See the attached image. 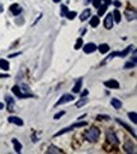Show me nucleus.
Returning a JSON list of instances; mask_svg holds the SVG:
<instances>
[{
    "label": "nucleus",
    "mask_w": 137,
    "mask_h": 154,
    "mask_svg": "<svg viewBox=\"0 0 137 154\" xmlns=\"http://www.w3.org/2000/svg\"><path fill=\"white\" fill-rule=\"evenodd\" d=\"M85 116H86V115H85V114H84V115H81V116H79V118H78V119H79V120H80V119H83V118H85Z\"/></svg>",
    "instance_id": "obj_42"
},
{
    "label": "nucleus",
    "mask_w": 137,
    "mask_h": 154,
    "mask_svg": "<svg viewBox=\"0 0 137 154\" xmlns=\"http://www.w3.org/2000/svg\"><path fill=\"white\" fill-rule=\"evenodd\" d=\"M83 51H84V53H86V54L93 53V52L97 51V46H95L93 42L86 43V44H83Z\"/></svg>",
    "instance_id": "obj_5"
},
{
    "label": "nucleus",
    "mask_w": 137,
    "mask_h": 154,
    "mask_svg": "<svg viewBox=\"0 0 137 154\" xmlns=\"http://www.w3.org/2000/svg\"><path fill=\"white\" fill-rule=\"evenodd\" d=\"M11 91H13V94L15 95L17 97L19 98H27V97H33V95L29 94V92H23L22 89H20L19 86H13V89H11Z\"/></svg>",
    "instance_id": "obj_2"
},
{
    "label": "nucleus",
    "mask_w": 137,
    "mask_h": 154,
    "mask_svg": "<svg viewBox=\"0 0 137 154\" xmlns=\"http://www.w3.org/2000/svg\"><path fill=\"white\" fill-rule=\"evenodd\" d=\"M132 49H133V47H132V46H128V47H127L126 49H124V51H122V52H118V56H119V57H122V58H123V57H126L127 54L130 53L131 51H132Z\"/></svg>",
    "instance_id": "obj_21"
},
{
    "label": "nucleus",
    "mask_w": 137,
    "mask_h": 154,
    "mask_svg": "<svg viewBox=\"0 0 137 154\" xmlns=\"http://www.w3.org/2000/svg\"><path fill=\"white\" fill-rule=\"evenodd\" d=\"M107 8H108V5H106V4H102L100 7L98 8V17H102L104 13L107 11Z\"/></svg>",
    "instance_id": "obj_24"
},
{
    "label": "nucleus",
    "mask_w": 137,
    "mask_h": 154,
    "mask_svg": "<svg viewBox=\"0 0 137 154\" xmlns=\"http://www.w3.org/2000/svg\"><path fill=\"white\" fill-rule=\"evenodd\" d=\"M97 49L100 52V53H107V52H109L110 47L107 44V43H102V44H99L98 47H97Z\"/></svg>",
    "instance_id": "obj_17"
},
{
    "label": "nucleus",
    "mask_w": 137,
    "mask_h": 154,
    "mask_svg": "<svg viewBox=\"0 0 137 154\" xmlns=\"http://www.w3.org/2000/svg\"><path fill=\"white\" fill-rule=\"evenodd\" d=\"M136 66V62H133V61H130V62H127L126 65L123 66L124 69H130V68H133Z\"/></svg>",
    "instance_id": "obj_28"
},
{
    "label": "nucleus",
    "mask_w": 137,
    "mask_h": 154,
    "mask_svg": "<svg viewBox=\"0 0 137 154\" xmlns=\"http://www.w3.org/2000/svg\"><path fill=\"white\" fill-rule=\"evenodd\" d=\"M71 128H70V126H67V128H63V129L62 130H60V132H57L56 133V134H55L53 136H55V138H56V136H60V135H63V134H66V133H69V132H71Z\"/></svg>",
    "instance_id": "obj_23"
},
{
    "label": "nucleus",
    "mask_w": 137,
    "mask_h": 154,
    "mask_svg": "<svg viewBox=\"0 0 137 154\" xmlns=\"http://www.w3.org/2000/svg\"><path fill=\"white\" fill-rule=\"evenodd\" d=\"M99 22H100V19H99V17H98V15L92 17V18H90V27L97 28L98 25H99Z\"/></svg>",
    "instance_id": "obj_18"
},
{
    "label": "nucleus",
    "mask_w": 137,
    "mask_h": 154,
    "mask_svg": "<svg viewBox=\"0 0 137 154\" xmlns=\"http://www.w3.org/2000/svg\"><path fill=\"white\" fill-rule=\"evenodd\" d=\"M128 118L132 120V123L133 124H136L137 123V115H136V112L135 111H132V112H128Z\"/></svg>",
    "instance_id": "obj_27"
},
{
    "label": "nucleus",
    "mask_w": 137,
    "mask_h": 154,
    "mask_svg": "<svg viewBox=\"0 0 137 154\" xmlns=\"http://www.w3.org/2000/svg\"><path fill=\"white\" fill-rule=\"evenodd\" d=\"M11 143H13V147H14V152H15V153H20V152H22V144L18 141V139L13 138V139H11Z\"/></svg>",
    "instance_id": "obj_14"
},
{
    "label": "nucleus",
    "mask_w": 137,
    "mask_h": 154,
    "mask_svg": "<svg viewBox=\"0 0 137 154\" xmlns=\"http://www.w3.org/2000/svg\"><path fill=\"white\" fill-rule=\"evenodd\" d=\"M63 115H65V111H60V112H57V114H55L53 119H55V120H59V119H60V118H62Z\"/></svg>",
    "instance_id": "obj_31"
},
{
    "label": "nucleus",
    "mask_w": 137,
    "mask_h": 154,
    "mask_svg": "<svg viewBox=\"0 0 137 154\" xmlns=\"http://www.w3.org/2000/svg\"><path fill=\"white\" fill-rule=\"evenodd\" d=\"M90 15H92V10H90V9H85L83 13L80 14V20H81V22H85L88 18H90Z\"/></svg>",
    "instance_id": "obj_16"
},
{
    "label": "nucleus",
    "mask_w": 137,
    "mask_h": 154,
    "mask_svg": "<svg viewBox=\"0 0 137 154\" xmlns=\"http://www.w3.org/2000/svg\"><path fill=\"white\" fill-rule=\"evenodd\" d=\"M8 77H9L8 73H0V78H8Z\"/></svg>",
    "instance_id": "obj_38"
},
{
    "label": "nucleus",
    "mask_w": 137,
    "mask_h": 154,
    "mask_svg": "<svg viewBox=\"0 0 137 154\" xmlns=\"http://www.w3.org/2000/svg\"><path fill=\"white\" fill-rule=\"evenodd\" d=\"M1 109H4V104L0 102V110H1Z\"/></svg>",
    "instance_id": "obj_41"
},
{
    "label": "nucleus",
    "mask_w": 137,
    "mask_h": 154,
    "mask_svg": "<svg viewBox=\"0 0 137 154\" xmlns=\"http://www.w3.org/2000/svg\"><path fill=\"white\" fill-rule=\"evenodd\" d=\"M83 44H84V40H83V38H78V40H76V43H75V46H74V48L75 49H80L81 47H83Z\"/></svg>",
    "instance_id": "obj_25"
},
{
    "label": "nucleus",
    "mask_w": 137,
    "mask_h": 154,
    "mask_svg": "<svg viewBox=\"0 0 137 154\" xmlns=\"http://www.w3.org/2000/svg\"><path fill=\"white\" fill-rule=\"evenodd\" d=\"M81 86H83V78H78L74 87H72V92L74 94H79L81 91Z\"/></svg>",
    "instance_id": "obj_12"
},
{
    "label": "nucleus",
    "mask_w": 137,
    "mask_h": 154,
    "mask_svg": "<svg viewBox=\"0 0 137 154\" xmlns=\"http://www.w3.org/2000/svg\"><path fill=\"white\" fill-rule=\"evenodd\" d=\"M88 1H89V0H88Z\"/></svg>",
    "instance_id": "obj_44"
},
{
    "label": "nucleus",
    "mask_w": 137,
    "mask_h": 154,
    "mask_svg": "<svg viewBox=\"0 0 137 154\" xmlns=\"http://www.w3.org/2000/svg\"><path fill=\"white\" fill-rule=\"evenodd\" d=\"M123 149H124V152H126V153H132V154L136 153V147H135V144H133L131 140H127L126 143H124Z\"/></svg>",
    "instance_id": "obj_6"
},
{
    "label": "nucleus",
    "mask_w": 137,
    "mask_h": 154,
    "mask_svg": "<svg viewBox=\"0 0 137 154\" xmlns=\"http://www.w3.org/2000/svg\"><path fill=\"white\" fill-rule=\"evenodd\" d=\"M118 56V52H112V53L109 54L107 58H106V61H109V59H112V58H114V57H117Z\"/></svg>",
    "instance_id": "obj_33"
},
{
    "label": "nucleus",
    "mask_w": 137,
    "mask_h": 154,
    "mask_svg": "<svg viewBox=\"0 0 137 154\" xmlns=\"http://www.w3.org/2000/svg\"><path fill=\"white\" fill-rule=\"evenodd\" d=\"M104 86H107L108 89H113V90H118L119 89V82L117 80H108L104 82Z\"/></svg>",
    "instance_id": "obj_7"
},
{
    "label": "nucleus",
    "mask_w": 137,
    "mask_h": 154,
    "mask_svg": "<svg viewBox=\"0 0 137 154\" xmlns=\"http://www.w3.org/2000/svg\"><path fill=\"white\" fill-rule=\"evenodd\" d=\"M75 100V97H74V95H71V94H63L62 96H61V98L59 101H57L56 104H55V106H60V105H63V104H67V102H71V101H74Z\"/></svg>",
    "instance_id": "obj_3"
},
{
    "label": "nucleus",
    "mask_w": 137,
    "mask_h": 154,
    "mask_svg": "<svg viewBox=\"0 0 137 154\" xmlns=\"http://www.w3.org/2000/svg\"><path fill=\"white\" fill-rule=\"evenodd\" d=\"M9 10H10V13L13 14V15H19L20 13H22V7H20L19 4H13V5H10L9 7Z\"/></svg>",
    "instance_id": "obj_11"
},
{
    "label": "nucleus",
    "mask_w": 137,
    "mask_h": 154,
    "mask_svg": "<svg viewBox=\"0 0 137 154\" xmlns=\"http://www.w3.org/2000/svg\"><path fill=\"white\" fill-rule=\"evenodd\" d=\"M93 5L94 8H99L102 5V0H93Z\"/></svg>",
    "instance_id": "obj_34"
},
{
    "label": "nucleus",
    "mask_w": 137,
    "mask_h": 154,
    "mask_svg": "<svg viewBox=\"0 0 137 154\" xmlns=\"http://www.w3.org/2000/svg\"><path fill=\"white\" fill-rule=\"evenodd\" d=\"M88 94H89V91H88V90H84V91L81 92V95H80V96H81V97H85Z\"/></svg>",
    "instance_id": "obj_36"
},
{
    "label": "nucleus",
    "mask_w": 137,
    "mask_h": 154,
    "mask_svg": "<svg viewBox=\"0 0 137 154\" xmlns=\"http://www.w3.org/2000/svg\"><path fill=\"white\" fill-rule=\"evenodd\" d=\"M112 4L114 5V7H117V8L121 7V1H118V0H116V1H112Z\"/></svg>",
    "instance_id": "obj_35"
},
{
    "label": "nucleus",
    "mask_w": 137,
    "mask_h": 154,
    "mask_svg": "<svg viewBox=\"0 0 137 154\" xmlns=\"http://www.w3.org/2000/svg\"><path fill=\"white\" fill-rule=\"evenodd\" d=\"M102 1H104V4H106V5L112 4V0H102Z\"/></svg>",
    "instance_id": "obj_39"
},
{
    "label": "nucleus",
    "mask_w": 137,
    "mask_h": 154,
    "mask_svg": "<svg viewBox=\"0 0 137 154\" xmlns=\"http://www.w3.org/2000/svg\"><path fill=\"white\" fill-rule=\"evenodd\" d=\"M20 54V52H17V53H13V54H9V57L8 58H13V57H18Z\"/></svg>",
    "instance_id": "obj_37"
},
{
    "label": "nucleus",
    "mask_w": 137,
    "mask_h": 154,
    "mask_svg": "<svg viewBox=\"0 0 137 154\" xmlns=\"http://www.w3.org/2000/svg\"><path fill=\"white\" fill-rule=\"evenodd\" d=\"M53 3H60V0H53Z\"/></svg>",
    "instance_id": "obj_43"
},
{
    "label": "nucleus",
    "mask_w": 137,
    "mask_h": 154,
    "mask_svg": "<svg viewBox=\"0 0 137 154\" xmlns=\"http://www.w3.org/2000/svg\"><path fill=\"white\" fill-rule=\"evenodd\" d=\"M109 116H107V115H98L97 116V120H99V121H100V120H109Z\"/></svg>",
    "instance_id": "obj_32"
},
{
    "label": "nucleus",
    "mask_w": 137,
    "mask_h": 154,
    "mask_svg": "<svg viewBox=\"0 0 137 154\" xmlns=\"http://www.w3.org/2000/svg\"><path fill=\"white\" fill-rule=\"evenodd\" d=\"M78 15V13H76V11H67V13H66V18H67L69 20H72V19H74L75 18V17H76Z\"/></svg>",
    "instance_id": "obj_26"
},
{
    "label": "nucleus",
    "mask_w": 137,
    "mask_h": 154,
    "mask_svg": "<svg viewBox=\"0 0 137 154\" xmlns=\"http://www.w3.org/2000/svg\"><path fill=\"white\" fill-rule=\"evenodd\" d=\"M104 27H106V29H112L113 28V15H112V13L107 14L106 19H104Z\"/></svg>",
    "instance_id": "obj_9"
},
{
    "label": "nucleus",
    "mask_w": 137,
    "mask_h": 154,
    "mask_svg": "<svg viewBox=\"0 0 137 154\" xmlns=\"http://www.w3.org/2000/svg\"><path fill=\"white\" fill-rule=\"evenodd\" d=\"M4 11V8H3V5H0V13H3Z\"/></svg>",
    "instance_id": "obj_40"
},
{
    "label": "nucleus",
    "mask_w": 137,
    "mask_h": 154,
    "mask_svg": "<svg viewBox=\"0 0 137 154\" xmlns=\"http://www.w3.org/2000/svg\"><path fill=\"white\" fill-rule=\"evenodd\" d=\"M8 121H9L10 124H15V125H18V126H23V124H24V121L20 118H18V116H9V118H8Z\"/></svg>",
    "instance_id": "obj_10"
},
{
    "label": "nucleus",
    "mask_w": 137,
    "mask_h": 154,
    "mask_svg": "<svg viewBox=\"0 0 137 154\" xmlns=\"http://www.w3.org/2000/svg\"><path fill=\"white\" fill-rule=\"evenodd\" d=\"M5 101H7V104H8L7 110L8 111H10V112H13L14 111V98L10 97V96H7L5 97Z\"/></svg>",
    "instance_id": "obj_13"
},
{
    "label": "nucleus",
    "mask_w": 137,
    "mask_h": 154,
    "mask_svg": "<svg viewBox=\"0 0 137 154\" xmlns=\"http://www.w3.org/2000/svg\"><path fill=\"white\" fill-rule=\"evenodd\" d=\"M99 136H100V130H99L98 128H95V126L90 128L88 132H86V134H85L86 140L92 141V143H95V141L99 139Z\"/></svg>",
    "instance_id": "obj_1"
},
{
    "label": "nucleus",
    "mask_w": 137,
    "mask_h": 154,
    "mask_svg": "<svg viewBox=\"0 0 137 154\" xmlns=\"http://www.w3.org/2000/svg\"><path fill=\"white\" fill-rule=\"evenodd\" d=\"M116 121H117V123H118V124H119V125H121V126H123L124 129L127 130V132H130L131 134H132V136H133V138H136V133H135V130H133L132 128H131L130 125H128V124H126V123H124V121H122L121 119H116Z\"/></svg>",
    "instance_id": "obj_8"
},
{
    "label": "nucleus",
    "mask_w": 137,
    "mask_h": 154,
    "mask_svg": "<svg viewBox=\"0 0 137 154\" xmlns=\"http://www.w3.org/2000/svg\"><path fill=\"white\" fill-rule=\"evenodd\" d=\"M67 11H69V9L66 5H61V17H65Z\"/></svg>",
    "instance_id": "obj_30"
},
{
    "label": "nucleus",
    "mask_w": 137,
    "mask_h": 154,
    "mask_svg": "<svg viewBox=\"0 0 137 154\" xmlns=\"http://www.w3.org/2000/svg\"><path fill=\"white\" fill-rule=\"evenodd\" d=\"M112 15H113V22H116V23H121L122 15H121V13H119V10H118V9H116L114 11H113Z\"/></svg>",
    "instance_id": "obj_20"
},
{
    "label": "nucleus",
    "mask_w": 137,
    "mask_h": 154,
    "mask_svg": "<svg viewBox=\"0 0 137 154\" xmlns=\"http://www.w3.org/2000/svg\"><path fill=\"white\" fill-rule=\"evenodd\" d=\"M47 153H62V150L57 149L56 147H48V150H47Z\"/></svg>",
    "instance_id": "obj_29"
},
{
    "label": "nucleus",
    "mask_w": 137,
    "mask_h": 154,
    "mask_svg": "<svg viewBox=\"0 0 137 154\" xmlns=\"http://www.w3.org/2000/svg\"><path fill=\"white\" fill-rule=\"evenodd\" d=\"M0 68L4 69V71H9V68H10L9 61H7L5 58H0Z\"/></svg>",
    "instance_id": "obj_15"
},
{
    "label": "nucleus",
    "mask_w": 137,
    "mask_h": 154,
    "mask_svg": "<svg viewBox=\"0 0 137 154\" xmlns=\"http://www.w3.org/2000/svg\"><path fill=\"white\" fill-rule=\"evenodd\" d=\"M89 101V98H86V96L85 97H81V100H79V101H76V104H75V106L76 107H81V106H84L86 102Z\"/></svg>",
    "instance_id": "obj_22"
},
{
    "label": "nucleus",
    "mask_w": 137,
    "mask_h": 154,
    "mask_svg": "<svg viewBox=\"0 0 137 154\" xmlns=\"http://www.w3.org/2000/svg\"><path fill=\"white\" fill-rule=\"evenodd\" d=\"M107 140H108V143L114 144V145H117L119 143L117 135H116L114 132H112V130H108V132H107Z\"/></svg>",
    "instance_id": "obj_4"
},
{
    "label": "nucleus",
    "mask_w": 137,
    "mask_h": 154,
    "mask_svg": "<svg viewBox=\"0 0 137 154\" xmlns=\"http://www.w3.org/2000/svg\"><path fill=\"white\" fill-rule=\"evenodd\" d=\"M110 105L114 107L116 110H119L122 107V102H121V100H118V98H112V100H110Z\"/></svg>",
    "instance_id": "obj_19"
}]
</instances>
